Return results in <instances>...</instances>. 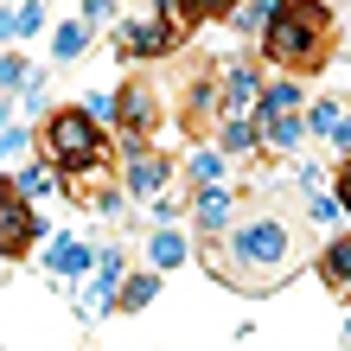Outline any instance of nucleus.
<instances>
[{
  "label": "nucleus",
  "mask_w": 351,
  "mask_h": 351,
  "mask_svg": "<svg viewBox=\"0 0 351 351\" xmlns=\"http://www.w3.org/2000/svg\"><path fill=\"white\" fill-rule=\"evenodd\" d=\"M294 262V230H287L281 217H250L230 230V250H223V268H230L237 287H262L275 281L281 268Z\"/></svg>",
  "instance_id": "nucleus-1"
},
{
  "label": "nucleus",
  "mask_w": 351,
  "mask_h": 351,
  "mask_svg": "<svg viewBox=\"0 0 351 351\" xmlns=\"http://www.w3.org/2000/svg\"><path fill=\"white\" fill-rule=\"evenodd\" d=\"M319 32H326V7L319 0H287V13L262 32V51L275 64H313L319 58Z\"/></svg>",
  "instance_id": "nucleus-2"
},
{
  "label": "nucleus",
  "mask_w": 351,
  "mask_h": 351,
  "mask_svg": "<svg viewBox=\"0 0 351 351\" xmlns=\"http://www.w3.org/2000/svg\"><path fill=\"white\" fill-rule=\"evenodd\" d=\"M45 154L64 160V167H77V173H90V167H102V128L84 109H64V115L45 121Z\"/></svg>",
  "instance_id": "nucleus-3"
},
{
  "label": "nucleus",
  "mask_w": 351,
  "mask_h": 351,
  "mask_svg": "<svg viewBox=\"0 0 351 351\" xmlns=\"http://www.w3.org/2000/svg\"><path fill=\"white\" fill-rule=\"evenodd\" d=\"M121 294H128V268H121V250H102L90 287L77 294V313H84V319H102L109 306H121Z\"/></svg>",
  "instance_id": "nucleus-4"
},
{
  "label": "nucleus",
  "mask_w": 351,
  "mask_h": 351,
  "mask_svg": "<svg viewBox=\"0 0 351 351\" xmlns=\"http://www.w3.org/2000/svg\"><path fill=\"white\" fill-rule=\"evenodd\" d=\"M115 38H121L128 58H160V51L173 45V26H167V19H121Z\"/></svg>",
  "instance_id": "nucleus-5"
},
{
  "label": "nucleus",
  "mask_w": 351,
  "mask_h": 351,
  "mask_svg": "<svg viewBox=\"0 0 351 351\" xmlns=\"http://www.w3.org/2000/svg\"><path fill=\"white\" fill-rule=\"evenodd\" d=\"M38 230H45V223H38V217H32L26 204L13 198V192L0 198V256H19V250H26V243L38 237Z\"/></svg>",
  "instance_id": "nucleus-6"
},
{
  "label": "nucleus",
  "mask_w": 351,
  "mask_h": 351,
  "mask_svg": "<svg viewBox=\"0 0 351 351\" xmlns=\"http://www.w3.org/2000/svg\"><path fill=\"white\" fill-rule=\"evenodd\" d=\"M230 217H237V198L223 192V185H217V192H198V204H192V223H198V230L211 237V243H217L223 230H237Z\"/></svg>",
  "instance_id": "nucleus-7"
},
{
  "label": "nucleus",
  "mask_w": 351,
  "mask_h": 351,
  "mask_svg": "<svg viewBox=\"0 0 351 351\" xmlns=\"http://www.w3.org/2000/svg\"><path fill=\"white\" fill-rule=\"evenodd\" d=\"M262 77H256V64H223V102H230V115H243V109H262Z\"/></svg>",
  "instance_id": "nucleus-8"
},
{
  "label": "nucleus",
  "mask_w": 351,
  "mask_h": 351,
  "mask_svg": "<svg viewBox=\"0 0 351 351\" xmlns=\"http://www.w3.org/2000/svg\"><path fill=\"white\" fill-rule=\"evenodd\" d=\"M45 262H51V275H64V281H84V275H96V262H102V256H96V250H84V243H71V237H58Z\"/></svg>",
  "instance_id": "nucleus-9"
},
{
  "label": "nucleus",
  "mask_w": 351,
  "mask_h": 351,
  "mask_svg": "<svg viewBox=\"0 0 351 351\" xmlns=\"http://www.w3.org/2000/svg\"><path fill=\"white\" fill-rule=\"evenodd\" d=\"M185 256H192V243H185V230H179V223H160V230L147 237V262H154V275L179 268Z\"/></svg>",
  "instance_id": "nucleus-10"
},
{
  "label": "nucleus",
  "mask_w": 351,
  "mask_h": 351,
  "mask_svg": "<svg viewBox=\"0 0 351 351\" xmlns=\"http://www.w3.org/2000/svg\"><path fill=\"white\" fill-rule=\"evenodd\" d=\"M121 128H128V147L141 154V134L154 128V96L147 90H121Z\"/></svg>",
  "instance_id": "nucleus-11"
},
{
  "label": "nucleus",
  "mask_w": 351,
  "mask_h": 351,
  "mask_svg": "<svg viewBox=\"0 0 351 351\" xmlns=\"http://www.w3.org/2000/svg\"><path fill=\"white\" fill-rule=\"evenodd\" d=\"M185 173H192V185H198V192H217V185H223V173H230V160H223V147H198L192 160H185Z\"/></svg>",
  "instance_id": "nucleus-12"
},
{
  "label": "nucleus",
  "mask_w": 351,
  "mask_h": 351,
  "mask_svg": "<svg viewBox=\"0 0 351 351\" xmlns=\"http://www.w3.org/2000/svg\"><path fill=\"white\" fill-rule=\"evenodd\" d=\"M306 134H313V128H306V115H281V121H262V147H275V154H294Z\"/></svg>",
  "instance_id": "nucleus-13"
},
{
  "label": "nucleus",
  "mask_w": 351,
  "mask_h": 351,
  "mask_svg": "<svg viewBox=\"0 0 351 351\" xmlns=\"http://www.w3.org/2000/svg\"><path fill=\"white\" fill-rule=\"evenodd\" d=\"M160 185H167V167H160L154 154H134V160H128V192H141V198H167Z\"/></svg>",
  "instance_id": "nucleus-14"
},
{
  "label": "nucleus",
  "mask_w": 351,
  "mask_h": 351,
  "mask_svg": "<svg viewBox=\"0 0 351 351\" xmlns=\"http://www.w3.org/2000/svg\"><path fill=\"white\" fill-rule=\"evenodd\" d=\"M281 115H306V109H300V90L287 84V77L262 90V109H256V121H281Z\"/></svg>",
  "instance_id": "nucleus-15"
},
{
  "label": "nucleus",
  "mask_w": 351,
  "mask_h": 351,
  "mask_svg": "<svg viewBox=\"0 0 351 351\" xmlns=\"http://www.w3.org/2000/svg\"><path fill=\"white\" fill-rule=\"evenodd\" d=\"M84 45H90V19H64V26L51 32V58H58V64L84 58Z\"/></svg>",
  "instance_id": "nucleus-16"
},
{
  "label": "nucleus",
  "mask_w": 351,
  "mask_h": 351,
  "mask_svg": "<svg viewBox=\"0 0 351 351\" xmlns=\"http://www.w3.org/2000/svg\"><path fill=\"white\" fill-rule=\"evenodd\" d=\"M223 147H230V154L262 147V121L256 115H223Z\"/></svg>",
  "instance_id": "nucleus-17"
},
{
  "label": "nucleus",
  "mask_w": 351,
  "mask_h": 351,
  "mask_svg": "<svg viewBox=\"0 0 351 351\" xmlns=\"http://www.w3.org/2000/svg\"><path fill=\"white\" fill-rule=\"evenodd\" d=\"M281 13H287V0H243V7H237V26L243 32H268Z\"/></svg>",
  "instance_id": "nucleus-18"
},
{
  "label": "nucleus",
  "mask_w": 351,
  "mask_h": 351,
  "mask_svg": "<svg viewBox=\"0 0 351 351\" xmlns=\"http://www.w3.org/2000/svg\"><path fill=\"white\" fill-rule=\"evenodd\" d=\"M319 275L332 281V287H351V237H339L332 250L319 256Z\"/></svg>",
  "instance_id": "nucleus-19"
},
{
  "label": "nucleus",
  "mask_w": 351,
  "mask_h": 351,
  "mask_svg": "<svg viewBox=\"0 0 351 351\" xmlns=\"http://www.w3.org/2000/svg\"><path fill=\"white\" fill-rule=\"evenodd\" d=\"M7 32H13V38H32V32H45V7H38V0H19V7L7 13Z\"/></svg>",
  "instance_id": "nucleus-20"
},
{
  "label": "nucleus",
  "mask_w": 351,
  "mask_h": 351,
  "mask_svg": "<svg viewBox=\"0 0 351 351\" xmlns=\"http://www.w3.org/2000/svg\"><path fill=\"white\" fill-rule=\"evenodd\" d=\"M84 115L96 121V128H102V121H121V96L115 90H90L84 96Z\"/></svg>",
  "instance_id": "nucleus-21"
},
{
  "label": "nucleus",
  "mask_w": 351,
  "mask_h": 351,
  "mask_svg": "<svg viewBox=\"0 0 351 351\" xmlns=\"http://www.w3.org/2000/svg\"><path fill=\"white\" fill-rule=\"evenodd\" d=\"M160 294V275H128V294H121V313H141Z\"/></svg>",
  "instance_id": "nucleus-22"
},
{
  "label": "nucleus",
  "mask_w": 351,
  "mask_h": 351,
  "mask_svg": "<svg viewBox=\"0 0 351 351\" xmlns=\"http://www.w3.org/2000/svg\"><path fill=\"white\" fill-rule=\"evenodd\" d=\"M32 84H38V71L26 64V58H7V64H0V90H7V96L13 90H32Z\"/></svg>",
  "instance_id": "nucleus-23"
},
{
  "label": "nucleus",
  "mask_w": 351,
  "mask_h": 351,
  "mask_svg": "<svg viewBox=\"0 0 351 351\" xmlns=\"http://www.w3.org/2000/svg\"><path fill=\"white\" fill-rule=\"evenodd\" d=\"M306 128H313V134H339V128H345L339 102H313V109H306Z\"/></svg>",
  "instance_id": "nucleus-24"
},
{
  "label": "nucleus",
  "mask_w": 351,
  "mask_h": 351,
  "mask_svg": "<svg viewBox=\"0 0 351 351\" xmlns=\"http://www.w3.org/2000/svg\"><path fill=\"white\" fill-rule=\"evenodd\" d=\"M339 211H345L339 192H313V198H306V217H313V223H339Z\"/></svg>",
  "instance_id": "nucleus-25"
},
{
  "label": "nucleus",
  "mask_w": 351,
  "mask_h": 351,
  "mask_svg": "<svg viewBox=\"0 0 351 351\" xmlns=\"http://www.w3.org/2000/svg\"><path fill=\"white\" fill-rule=\"evenodd\" d=\"M51 192V167H19V198H45Z\"/></svg>",
  "instance_id": "nucleus-26"
},
{
  "label": "nucleus",
  "mask_w": 351,
  "mask_h": 351,
  "mask_svg": "<svg viewBox=\"0 0 351 351\" xmlns=\"http://www.w3.org/2000/svg\"><path fill=\"white\" fill-rule=\"evenodd\" d=\"M26 147H32V134L19 128V121H7V134H0V154H7V167H13V160H26Z\"/></svg>",
  "instance_id": "nucleus-27"
},
{
  "label": "nucleus",
  "mask_w": 351,
  "mask_h": 351,
  "mask_svg": "<svg viewBox=\"0 0 351 351\" xmlns=\"http://www.w3.org/2000/svg\"><path fill=\"white\" fill-rule=\"evenodd\" d=\"M84 19H90V32L96 26H115V0H84Z\"/></svg>",
  "instance_id": "nucleus-28"
},
{
  "label": "nucleus",
  "mask_w": 351,
  "mask_h": 351,
  "mask_svg": "<svg viewBox=\"0 0 351 351\" xmlns=\"http://www.w3.org/2000/svg\"><path fill=\"white\" fill-rule=\"evenodd\" d=\"M230 7H237V0H185L192 19H217V13H230Z\"/></svg>",
  "instance_id": "nucleus-29"
},
{
  "label": "nucleus",
  "mask_w": 351,
  "mask_h": 351,
  "mask_svg": "<svg viewBox=\"0 0 351 351\" xmlns=\"http://www.w3.org/2000/svg\"><path fill=\"white\" fill-rule=\"evenodd\" d=\"M339 198H345V211H351V160L339 167Z\"/></svg>",
  "instance_id": "nucleus-30"
},
{
  "label": "nucleus",
  "mask_w": 351,
  "mask_h": 351,
  "mask_svg": "<svg viewBox=\"0 0 351 351\" xmlns=\"http://www.w3.org/2000/svg\"><path fill=\"white\" fill-rule=\"evenodd\" d=\"M179 7H185V0H154V19H173Z\"/></svg>",
  "instance_id": "nucleus-31"
},
{
  "label": "nucleus",
  "mask_w": 351,
  "mask_h": 351,
  "mask_svg": "<svg viewBox=\"0 0 351 351\" xmlns=\"http://www.w3.org/2000/svg\"><path fill=\"white\" fill-rule=\"evenodd\" d=\"M345 345H351V319H345Z\"/></svg>",
  "instance_id": "nucleus-32"
}]
</instances>
